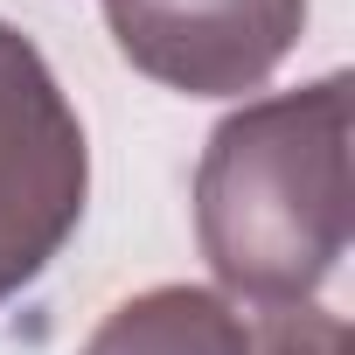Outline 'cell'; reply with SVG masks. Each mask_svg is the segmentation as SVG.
I'll list each match as a JSON object with an SVG mask.
<instances>
[{"label":"cell","instance_id":"7a4b0ae2","mask_svg":"<svg viewBox=\"0 0 355 355\" xmlns=\"http://www.w3.org/2000/svg\"><path fill=\"white\" fill-rule=\"evenodd\" d=\"M91 202V139L49 56L0 21V306L49 272Z\"/></svg>","mask_w":355,"mask_h":355},{"label":"cell","instance_id":"6da1fadb","mask_svg":"<svg viewBox=\"0 0 355 355\" xmlns=\"http://www.w3.org/2000/svg\"><path fill=\"white\" fill-rule=\"evenodd\" d=\"M348 70L237 105L196 160V244L230 300L306 306L348 251Z\"/></svg>","mask_w":355,"mask_h":355},{"label":"cell","instance_id":"277c9868","mask_svg":"<svg viewBox=\"0 0 355 355\" xmlns=\"http://www.w3.org/2000/svg\"><path fill=\"white\" fill-rule=\"evenodd\" d=\"M77 355H258V320L216 286H146L119 300Z\"/></svg>","mask_w":355,"mask_h":355},{"label":"cell","instance_id":"3957f363","mask_svg":"<svg viewBox=\"0 0 355 355\" xmlns=\"http://www.w3.org/2000/svg\"><path fill=\"white\" fill-rule=\"evenodd\" d=\"M119 56L182 91V98H244L265 91L306 28V0H105Z\"/></svg>","mask_w":355,"mask_h":355}]
</instances>
